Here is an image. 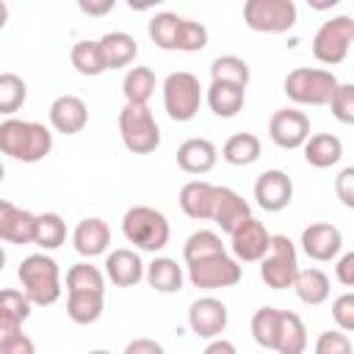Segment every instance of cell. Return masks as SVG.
Returning a JSON list of instances; mask_svg holds the SVG:
<instances>
[{"instance_id": "obj_1", "label": "cell", "mask_w": 354, "mask_h": 354, "mask_svg": "<svg viewBox=\"0 0 354 354\" xmlns=\"http://www.w3.org/2000/svg\"><path fill=\"white\" fill-rule=\"evenodd\" d=\"M53 149V133L41 122H25V119H6L0 122V152L22 160V163H39Z\"/></svg>"}, {"instance_id": "obj_2", "label": "cell", "mask_w": 354, "mask_h": 354, "mask_svg": "<svg viewBox=\"0 0 354 354\" xmlns=\"http://www.w3.org/2000/svg\"><path fill=\"white\" fill-rule=\"evenodd\" d=\"M17 277H19L22 293L30 304L50 307L61 299V271H58V263L50 254H44V252L28 254L19 263Z\"/></svg>"}, {"instance_id": "obj_3", "label": "cell", "mask_w": 354, "mask_h": 354, "mask_svg": "<svg viewBox=\"0 0 354 354\" xmlns=\"http://www.w3.org/2000/svg\"><path fill=\"white\" fill-rule=\"evenodd\" d=\"M122 235L127 238V243L138 246L141 252H160L169 243V221L160 210L147 207V205H133L124 216H122Z\"/></svg>"}, {"instance_id": "obj_4", "label": "cell", "mask_w": 354, "mask_h": 354, "mask_svg": "<svg viewBox=\"0 0 354 354\" xmlns=\"http://www.w3.org/2000/svg\"><path fill=\"white\" fill-rule=\"evenodd\" d=\"M119 136L133 155H149L160 147V127L149 105H127L119 111Z\"/></svg>"}, {"instance_id": "obj_5", "label": "cell", "mask_w": 354, "mask_h": 354, "mask_svg": "<svg viewBox=\"0 0 354 354\" xmlns=\"http://www.w3.org/2000/svg\"><path fill=\"white\" fill-rule=\"evenodd\" d=\"M337 77L329 69L318 66H296L285 77V94L296 105H326L337 88Z\"/></svg>"}, {"instance_id": "obj_6", "label": "cell", "mask_w": 354, "mask_h": 354, "mask_svg": "<svg viewBox=\"0 0 354 354\" xmlns=\"http://www.w3.org/2000/svg\"><path fill=\"white\" fill-rule=\"evenodd\" d=\"M202 105L199 77L191 72H171L163 80V108L174 122H191Z\"/></svg>"}, {"instance_id": "obj_7", "label": "cell", "mask_w": 354, "mask_h": 354, "mask_svg": "<svg viewBox=\"0 0 354 354\" xmlns=\"http://www.w3.org/2000/svg\"><path fill=\"white\" fill-rule=\"evenodd\" d=\"M351 41H354V19L348 14L332 17L313 36V55H315V61H321L326 66L343 64Z\"/></svg>"}, {"instance_id": "obj_8", "label": "cell", "mask_w": 354, "mask_h": 354, "mask_svg": "<svg viewBox=\"0 0 354 354\" xmlns=\"http://www.w3.org/2000/svg\"><path fill=\"white\" fill-rule=\"evenodd\" d=\"M296 271H299V257L293 241L288 235H271V246L260 260V279L271 290H285L293 285Z\"/></svg>"}, {"instance_id": "obj_9", "label": "cell", "mask_w": 354, "mask_h": 354, "mask_svg": "<svg viewBox=\"0 0 354 354\" xmlns=\"http://www.w3.org/2000/svg\"><path fill=\"white\" fill-rule=\"evenodd\" d=\"M243 22L254 33H285L296 25L293 0H246Z\"/></svg>"}, {"instance_id": "obj_10", "label": "cell", "mask_w": 354, "mask_h": 354, "mask_svg": "<svg viewBox=\"0 0 354 354\" xmlns=\"http://www.w3.org/2000/svg\"><path fill=\"white\" fill-rule=\"evenodd\" d=\"M243 277L241 271V263L235 257H230L227 252L224 254H213V257H205V260H196L188 266V279L194 288H202V290H218V288H232L238 285Z\"/></svg>"}, {"instance_id": "obj_11", "label": "cell", "mask_w": 354, "mask_h": 354, "mask_svg": "<svg viewBox=\"0 0 354 354\" xmlns=\"http://www.w3.org/2000/svg\"><path fill=\"white\" fill-rule=\"evenodd\" d=\"M227 321H230V313L221 299L202 296L188 307V326L196 337H207V340L218 337L227 329Z\"/></svg>"}, {"instance_id": "obj_12", "label": "cell", "mask_w": 354, "mask_h": 354, "mask_svg": "<svg viewBox=\"0 0 354 354\" xmlns=\"http://www.w3.org/2000/svg\"><path fill=\"white\" fill-rule=\"evenodd\" d=\"M268 136L282 149H299L310 138V119L296 108H282L271 116Z\"/></svg>"}, {"instance_id": "obj_13", "label": "cell", "mask_w": 354, "mask_h": 354, "mask_svg": "<svg viewBox=\"0 0 354 354\" xmlns=\"http://www.w3.org/2000/svg\"><path fill=\"white\" fill-rule=\"evenodd\" d=\"M254 199L266 213H279L293 199V180L282 169H268L254 180Z\"/></svg>"}, {"instance_id": "obj_14", "label": "cell", "mask_w": 354, "mask_h": 354, "mask_svg": "<svg viewBox=\"0 0 354 354\" xmlns=\"http://www.w3.org/2000/svg\"><path fill=\"white\" fill-rule=\"evenodd\" d=\"M230 238H232L230 246L238 263H260L271 246V232L257 218H249L246 224H241Z\"/></svg>"}, {"instance_id": "obj_15", "label": "cell", "mask_w": 354, "mask_h": 354, "mask_svg": "<svg viewBox=\"0 0 354 354\" xmlns=\"http://www.w3.org/2000/svg\"><path fill=\"white\" fill-rule=\"evenodd\" d=\"M340 249H343V232L335 224L315 221L301 230V252L310 260H318V263L335 260L340 254Z\"/></svg>"}, {"instance_id": "obj_16", "label": "cell", "mask_w": 354, "mask_h": 354, "mask_svg": "<svg viewBox=\"0 0 354 354\" xmlns=\"http://www.w3.org/2000/svg\"><path fill=\"white\" fill-rule=\"evenodd\" d=\"M210 218L221 227V232L232 235L241 224H246L252 218V207L238 191H232L227 185H216V202H213V216Z\"/></svg>"}, {"instance_id": "obj_17", "label": "cell", "mask_w": 354, "mask_h": 354, "mask_svg": "<svg viewBox=\"0 0 354 354\" xmlns=\"http://www.w3.org/2000/svg\"><path fill=\"white\" fill-rule=\"evenodd\" d=\"M50 124L64 136H75L88 124V108L77 94H61L50 105Z\"/></svg>"}, {"instance_id": "obj_18", "label": "cell", "mask_w": 354, "mask_h": 354, "mask_svg": "<svg viewBox=\"0 0 354 354\" xmlns=\"http://www.w3.org/2000/svg\"><path fill=\"white\" fill-rule=\"evenodd\" d=\"M72 246L83 257H100L111 246V227L97 216L83 218V221H77V227L72 232Z\"/></svg>"}, {"instance_id": "obj_19", "label": "cell", "mask_w": 354, "mask_h": 354, "mask_svg": "<svg viewBox=\"0 0 354 354\" xmlns=\"http://www.w3.org/2000/svg\"><path fill=\"white\" fill-rule=\"evenodd\" d=\"M33 227H36V216L30 210H22L6 199H0V241L8 243H33Z\"/></svg>"}, {"instance_id": "obj_20", "label": "cell", "mask_w": 354, "mask_h": 354, "mask_svg": "<svg viewBox=\"0 0 354 354\" xmlns=\"http://www.w3.org/2000/svg\"><path fill=\"white\" fill-rule=\"evenodd\" d=\"M218 160V149L207 138H188L177 147V166L188 174H207Z\"/></svg>"}, {"instance_id": "obj_21", "label": "cell", "mask_w": 354, "mask_h": 354, "mask_svg": "<svg viewBox=\"0 0 354 354\" xmlns=\"http://www.w3.org/2000/svg\"><path fill=\"white\" fill-rule=\"evenodd\" d=\"M105 277L116 288H133L144 279V263L133 249H113L105 257Z\"/></svg>"}, {"instance_id": "obj_22", "label": "cell", "mask_w": 354, "mask_h": 354, "mask_svg": "<svg viewBox=\"0 0 354 354\" xmlns=\"http://www.w3.org/2000/svg\"><path fill=\"white\" fill-rule=\"evenodd\" d=\"M97 47H100V55H102L105 69L130 66L133 58L138 55V41H136L130 33H124V30H111V33H105L102 39H97Z\"/></svg>"}, {"instance_id": "obj_23", "label": "cell", "mask_w": 354, "mask_h": 354, "mask_svg": "<svg viewBox=\"0 0 354 354\" xmlns=\"http://www.w3.org/2000/svg\"><path fill=\"white\" fill-rule=\"evenodd\" d=\"M213 202H216V185L205 180H191L180 188V207L188 218L205 221L213 216Z\"/></svg>"}, {"instance_id": "obj_24", "label": "cell", "mask_w": 354, "mask_h": 354, "mask_svg": "<svg viewBox=\"0 0 354 354\" xmlns=\"http://www.w3.org/2000/svg\"><path fill=\"white\" fill-rule=\"evenodd\" d=\"M343 158V141L332 133H315L304 141V160L315 169H329Z\"/></svg>"}, {"instance_id": "obj_25", "label": "cell", "mask_w": 354, "mask_h": 354, "mask_svg": "<svg viewBox=\"0 0 354 354\" xmlns=\"http://www.w3.org/2000/svg\"><path fill=\"white\" fill-rule=\"evenodd\" d=\"M243 100H246V88H241V86L216 83V80H210V86H207V105L221 119L238 116L241 108H243Z\"/></svg>"}, {"instance_id": "obj_26", "label": "cell", "mask_w": 354, "mask_h": 354, "mask_svg": "<svg viewBox=\"0 0 354 354\" xmlns=\"http://www.w3.org/2000/svg\"><path fill=\"white\" fill-rule=\"evenodd\" d=\"M144 279L158 293H177L183 288V268L171 257H155L149 266H144Z\"/></svg>"}, {"instance_id": "obj_27", "label": "cell", "mask_w": 354, "mask_h": 354, "mask_svg": "<svg viewBox=\"0 0 354 354\" xmlns=\"http://www.w3.org/2000/svg\"><path fill=\"white\" fill-rule=\"evenodd\" d=\"M290 288L310 307H318V304H324L329 299V277L321 268H299Z\"/></svg>"}, {"instance_id": "obj_28", "label": "cell", "mask_w": 354, "mask_h": 354, "mask_svg": "<svg viewBox=\"0 0 354 354\" xmlns=\"http://www.w3.org/2000/svg\"><path fill=\"white\" fill-rule=\"evenodd\" d=\"M304 348H307V326H304V321L296 313L282 310L274 351L277 354H304Z\"/></svg>"}, {"instance_id": "obj_29", "label": "cell", "mask_w": 354, "mask_h": 354, "mask_svg": "<svg viewBox=\"0 0 354 354\" xmlns=\"http://www.w3.org/2000/svg\"><path fill=\"white\" fill-rule=\"evenodd\" d=\"M155 86H158V77L149 66H133L122 80V94L127 105H147L149 97L155 94Z\"/></svg>"}, {"instance_id": "obj_30", "label": "cell", "mask_w": 354, "mask_h": 354, "mask_svg": "<svg viewBox=\"0 0 354 354\" xmlns=\"http://www.w3.org/2000/svg\"><path fill=\"white\" fill-rule=\"evenodd\" d=\"M263 152V144L254 133H235L224 141L221 147V158L230 166H252Z\"/></svg>"}, {"instance_id": "obj_31", "label": "cell", "mask_w": 354, "mask_h": 354, "mask_svg": "<svg viewBox=\"0 0 354 354\" xmlns=\"http://www.w3.org/2000/svg\"><path fill=\"white\" fill-rule=\"evenodd\" d=\"M102 310H105V293H66V315L80 326L100 321Z\"/></svg>"}, {"instance_id": "obj_32", "label": "cell", "mask_w": 354, "mask_h": 354, "mask_svg": "<svg viewBox=\"0 0 354 354\" xmlns=\"http://www.w3.org/2000/svg\"><path fill=\"white\" fill-rule=\"evenodd\" d=\"M64 241H66V221L58 213H39L33 227V243L44 252H53Z\"/></svg>"}, {"instance_id": "obj_33", "label": "cell", "mask_w": 354, "mask_h": 354, "mask_svg": "<svg viewBox=\"0 0 354 354\" xmlns=\"http://www.w3.org/2000/svg\"><path fill=\"white\" fill-rule=\"evenodd\" d=\"M66 293H105V274L91 263H75L66 271Z\"/></svg>"}, {"instance_id": "obj_34", "label": "cell", "mask_w": 354, "mask_h": 354, "mask_svg": "<svg viewBox=\"0 0 354 354\" xmlns=\"http://www.w3.org/2000/svg\"><path fill=\"white\" fill-rule=\"evenodd\" d=\"M210 80L246 88L249 86V64L241 55H218L210 64Z\"/></svg>"}, {"instance_id": "obj_35", "label": "cell", "mask_w": 354, "mask_h": 354, "mask_svg": "<svg viewBox=\"0 0 354 354\" xmlns=\"http://www.w3.org/2000/svg\"><path fill=\"white\" fill-rule=\"evenodd\" d=\"M279 318H282V310L277 307H260L254 315H252V337L257 346H263L266 351H274L277 346V332H279Z\"/></svg>"}, {"instance_id": "obj_36", "label": "cell", "mask_w": 354, "mask_h": 354, "mask_svg": "<svg viewBox=\"0 0 354 354\" xmlns=\"http://www.w3.org/2000/svg\"><path fill=\"white\" fill-rule=\"evenodd\" d=\"M213 254H224V243L213 230H199V232L188 235V241L183 243L185 266H191L196 260H205V257H213Z\"/></svg>"}, {"instance_id": "obj_37", "label": "cell", "mask_w": 354, "mask_h": 354, "mask_svg": "<svg viewBox=\"0 0 354 354\" xmlns=\"http://www.w3.org/2000/svg\"><path fill=\"white\" fill-rule=\"evenodd\" d=\"M69 61H72V66H75L80 75H86V77H97V75L105 72V64H102V55H100V47H97L94 39H80V41L72 47Z\"/></svg>"}, {"instance_id": "obj_38", "label": "cell", "mask_w": 354, "mask_h": 354, "mask_svg": "<svg viewBox=\"0 0 354 354\" xmlns=\"http://www.w3.org/2000/svg\"><path fill=\"white\" fill-rule=\"evenodd\" d=\"M25 100H28L25 80L19 75H14V72H0V113L11 119L22 108Z\"/></svg>"}, {"instance_id": "obj_39", "label": "cell", "mask_w": 354, "mask_h": 354, "mask_svg": "<svg viewBox=\"0 0 354 354\" xmlns=\"http://www.w3.org/2000/svg\"><path fill=\"white\" fill-rule=\"evenodd\" d=\"M30 307L33 304L25 299L22 290H14V288H3L0 290V318H6L8 324L22 326L30 318Z\"/></svg>"}, {"instance_id": "obj_40", "label": "cell", "mask_w": 354, "mask_h": 354, "mask_svg": "<svg viewBox=\"0 0 354 354\" xmlns=\"http://www.w3.org/2000/svg\"><path fill=\"white\" fill-rule=\"evenodd\" d=\"M207 47V28L196 19H180L177 25V39H174V50L180 53H199Z\"/></svg>"}, {"instance_id": "obj_41", "label": "cell", "mask_w": 354, "mask_h": 354, "mask_svg": "<svg viewBox=\"0 0 354 354\" xmlns=\"http://www.w3.org/2000/svg\"><path fill=\"white\" fill-rule=\"evenodd\" d=\"M183 17L171 14V11H160L149 19V39L160 47V50H174V39H177V25Z\"/></svg>"}, {"instance_id": "obj_42", "label": "cell", "mask_w": 354, "mask_h": 354, "mask_svg": "<svg viewBox=\"0 0 354 354\" xmlns=\"http://www.w3.org/2000/svg\"><path fill=\"white\" fill-rule=\"evenodd\" d=\"M326 105L332 108V116L337 122L354 124V86L351 83H337V88Z\"/></svg>"}, {"instance_id": "obj_43", "label": "cell", "mask_w": 354, "mask_h": 354, "mask_svg": "<svg viewBox=\"0 0 354 354\" xmlns=\"http://www.w3.org/2000/svg\"><path fill=\"white\" fill-rule=\"evenodd\" d=\"M332 318L337 324L340 332H351L354 329V293L346 290L332 301Z\"/></svg>"}, {"instance_id": "obj_44", "label": "cell", "mask_w": 354, "mask_h": 354, "mask_svg": "<svg viewBox=\"0 0 354 354\" xmlns=\"http://www.w3.org/2000/svg\"><path fill=\"white\" fill-rule=\"evenodd\" d=\"M315 354H351V340L346 332H321L315 340Z\"/></svg>"}, {"instance_id": "obj_45", "label": "cell", "mask_w": 354, "mask_h": 354, "mask_svg": "<svg viewBox=\"0 0 354 354\" xmlns=\"http://www.w3.org/2000/svg\"><path fill=\"white\" fill-rule=\"evenodd\" d=\"M0 354H36V346L19 329V332H14V335H8V337L0 340Z\"/></svg>"}, {"instance_id": "obj_46", "label": "cell", "mask_w": 354, "mask_h": 354, "mask_svg": "<svg viewBox=\"0 0 354 354\" xmlns=\"http://www.w3.org/2000/svg\"><path fill=\"white\" fill-rule=\"evenodd\" d=\"M335 194L346 207H354V166H346L335 180Z\"/></svg>"}, {"instance_id": "obj_47", "label": "cell", "mask_w": 354, "mask_h": 354, "mask_svg": "<svg viewBox=\"0 0 354 354\" xmlns=\"http://www.w3.org/2000/svg\"><path fill=\"white\" fill-rule=\"evenodd\" d=\"M335 277H337L340 285L354 288V252H346V254L337 260V266H335Z\"/></svg>"}, {"instance_id": "obj_48", "label": "cell", "mask_w": 354, "mask_h": 354, "mask_svg": "<svg viewBox=\"0 0 354 354\" xmlns=\"http://www.w3.org/2000/svg\"><path fill=\"white\" fill-rule=\"evenodd\" d=\"M124 354H166V348L152 337H136L124 346Z\"/></svg>"}, {"instance_id": "obj_49", "label": "cell", "mask_w": 354, "mask_h": 354, "mask_svg": "<svg viewBox=\"0 0 354 354\" xmlns=\"http://www.w3.org/2000/svg\"><path fill=\"white\" fill-rule=\"evenodd\" d=\"M113 6H116L113 0H77V8L88 17H105L113 11Z\"/></svg>"}, {"instance_id": "obj_50", "label": "cell", "mask_w": 354, "mask_h": 354, "mask_svg": "<svg viewBox=\"0 0 354 354\" xmlns=\"http://www.w3.org/2000/svg\"><path fill=\"white\" fill-rule=\"evenodd\" d=\"M202 354H238V348H235L230 340H224V337H213V340L205 346Z\"/></svg>"}, {"instance_id": "obj_51", "label": "cell", "mask_w": 354, "mask_h": 354, "mask_svg": "<svg viewBox=\"0 0 354 354\" xmlns=\"http://www.w3.org/2000/svg\"><path fill=\"white\" fill-rule=\"evenodd\" d=\"M6 22H8V6L0 0V28H6Z\"/></svg>"}, {"instance_id": "obj_52", "label": "cell", "mask_w": 354, "mask_h": 354, "mask_svg": "<svg viewBox=\"0 0 354 354\" xmlns=\"http://www.w3.org/2000/svg\"><path fill=\"white\" fill-rule=\"evenodd\" d=\"M3 266H6V249L0 246V271H3Z\"/></svg>"}, {"instance_id": "obj_53", "label": "cell", "mask_w": 354, "mask_h": 354, "mask_svg": "<svg viewBox=\"0 0 354 354\" xmlns=\"http://www.w3.org/2000/svg\"><path fill=\"white\" fill-rule=\"evenodd\" d=\"M88 354H111V351H105V348H94V351H88Z\"/></svg>"}, {"instance_id": "obj_54", "label": "cell", "mask_w": 354, "mask_h": 354, "mask_svg": "<svg viewBox=\"0 0 354 354\" xmlns=\"http://www.w3.org/2000/svg\"><path fill=\"white\" fill-rule=\"evenodd\" d=\"M3 174H6V169H3V163H0V183H3Z\"/></svg>"}]
</instances>
